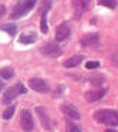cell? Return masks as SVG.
<instances>
[{"mask_svg": "<svg viewBox=\"0 0 118 132\" xmlns=\"http://www.w3.org/2000/svg\"><path fill=\"white\" fill-rule=\"evenodd\" d=\"M94 118L103 125L118 126V112L114 109H100L94 114Z\"/></svg>", "mask_w": 118, "mask_h": 132, "instance_id": "cell-1", "label": "cell"}, {"mask_svg": "<svg viewBox=\"0 0 118 132\" xmlns=\"http://www.w3.org/2000/svg\"><path fill=\"white\" fill-rule=\"evenodd\" d=\"M37 3V0H20L17 4L14 6V9L12 10V14H10V19H20L23 16H26L30 10L34 7V4Z\"/></svg>", "mask_w": 118, "mask_h": 132, "instance_id": "cell-2", "label": "cell"}, {"mask_svg": "<svg viewBox=\"0 0 118 132\" xmlns=\"http://www.w3.org/2000/svg\"><path fill=\"white\" fill-rule=\"evenodd\" d=\"M26 91V87L23 85V84H16V85L10 87L7 91H4V95H3V104H9L12 102L13 100H14L16 97H19L20 94H24Z\"/></svg>", "mask_w": 118, "mask_h": 132, "instance_id": "cell-3", "label": "cell"}, {"mask_svg": "<svg viewBox=\"0 0 118 132\" xmlns=\"http://www.w3.org/2000/svg\"><path fill=\"white\" fill-rule=\"evenodd\" d=\"M20 125L24 132H32L34 128V122H33V117L30 114L29 109H23L20 115Z\"/></svg>", "mask_w": 118, "mask_h": 132, "instance_id": "cell-4", "label": "cell"}, {"mask_svg": "<svg viewBox=\"0 0 118 132\" xmlns=\"http://www.w3.org/2000/svg\"><path fill=\"white\" fill-rule=\"evenodd\" d=\"M40 53H41V54H44L46 57L54 58V57H58V55L63 54V50H61L60 46H57V44L49 43V44H46V46L41 47V48H40Z\"/></svg>", "mask_w": 118, "mask_h": 132, "instance_id": "cell-5", "label": "cell"}, {"mask_svg": "<svg viewBox=\"0 0 118 132\" xmlns=\"http://www.w3.org/2000/svg\"><path fill=\"white\" fill-rule=\"evenodd\" d=\"M29 85L32 89H34L37 92H41V94L49 92V84L44 80H41V78H32V80H29Z\"/></svg>", "mask_w": 118, "mask_h": 132, "instance_id": "cell-6", "label": "cell"}, {"mask_svg": "<svg viewBox=\"0 0 118 132\" xmlns=\"http://www.w3.org/2000/svg\"><path fill=\"white\" fill-rule=\"evenodd\" d=\"M36 112H37L38 118H40L43 128L47 129V131H50V129H51V119H50L49 112L46 111V108H43V106H37V108H36Z\"/></svg>", "mask_w": 118, "mask_h": 132, "instance_id": "cell-7", "label": "cell"}, {"mask_svg": "<svg viewBox=\"0 0 118 132\" xmlns=\"http://www.w3.org/2000/svg\"><path fill=\"white\" fill-rule=\"evenodd\" d=\"M90 2H91V0H74V2H73V6H74V14H75L77 19L81 17V16L84 14V12L88 9Z\"/></svg>", "mask_w": 118, "mask_h": 132, "instance_id": "cell-8", "label": "cell"}, {"mask_svg": "<svg viewBox=\"0 0 118 132\" xmlns=\"http://www.w3.org/2000/svg\"><path fill=\"white\" fill-rule=\"evenodd\" d=\"M61 111H63V114L67 118H71V119H80V117H81L80 111L74 105H71V104H63L61 105Z\"/></svg>", "mask_w": 118, "mask_h": 132, "instance_id": "cell-9", "label": "cell"}, {"mask_svg": "<svg viewBox=\"0 0 118 132\" xmlns=\"http://www.w3.org/2000/svg\"><path fill=\"white\" fill-rule=\"evenodd\" d=\"M100 43V36L97 33H90V34H85L83 38H81V44L83 47H90V46H97Z\"/></svg>", "mask_w": 118, "mask_h": 132, "instance_id": "cell-10", "label": "cell"}, {"mask_svg": "<svg viewBox=\"0 0 118 132\" xmlns=\"http://www.w3.org/2000/svg\"><path fill=\"white\" fill-rule=\"evenodd\" d=\"M105 89H95V91H87L85 92V95H84V97H85V100L88 101V102H97V101H100L101 98L104 97V95H105Z\"/></svg>", "mask_w": 118, "mask_h": 132, "instance_id": "cell-11", "label": "cell"}, {"mask_svg": "<svg viewBox=\"0 0 118 132\" xmlns=\"http://www.w3.org/2000/svg\"><path fill=\"white\" fill-rule=\"evenodd\" d=\"M70 36V29L66 23H61L56 30V40L57 41H64L66 38H68Z\"/></svg>", "mask_w": 118, "mask_h": 132, "instance_id": "cell-12", "label": "cell"}, {"mask_svg": "<svg viewBox=\"0 0 118 132\" xmlns=\"http://www.w3.org/2000/svg\"><path fill=\"white\" fill-rule=\"evenodd\" d=\"M84 60L83 55H73L71 58H68V60L64 61V67H67V68H73V67H77L80 65V63Z\"/></svg>", "mask_w": 118, "mask_h": 132, "instance_id": "cell-13", "label": "cell"}, {"mask_svg": "<svg viewBox=\"0 0 118 132\" xmlns=\"http://www.w3.org/2000/svg\"><path fill=\"white\" fill-rule=\"evenodd\" d=\"M37 40V36L34 34V33H24V34L20 36V38H19V41L23 44H32L34 43V41Z\"/></svg>", "mask_w": 118, "mask_h": 132, "instance_id": "cell-14", "label": "cell"}, {"mask_svg": "<svg viewBox=\"0 0 118 132\" xmlns=\"http://www.w3.org/2000/svg\"><path fill=\"white\" fill-rule=\"evenodd\" d=\"M0 30L7 31L10 36H14L16 31H17V27H16V24H13V23H7V24H3V26L0 27Z\"/></svg>", "mask_w": 118, "mask_h": 132, "instance_id": "cell-15", "label": "cell"}, {"mask_svg": "<svg viewBox=\"0 0 118 132\" xmlns=\"http://www.w3.org/2000/svg\"><path fill=\"white\" fill-rule=\"evenodd\" d=\"M47 13H49V12H40V16H41L40 27H41V31H43V33L49 31V26H47Z\"/></svg>", "mask_w": 118, "mask_h": 132, "instance_id": "cell-16", "label": "cell"}, {"mask_svg": "<svg viewBox=\"0 0 118 132\" xmlns=\"http://www.w3.org/2000/svg\"><path fill=\"white\" fill-rule=\"evenodd\" d=\"M13 75H14V71H13L12 68H3V70H0V77L4 78V80H9V78H12Z\"/></svg>", "mask_w": 118, "mask_h": 132, "instance_id": "cell-17", "label": "cell"}, {"mask_svg": "<svg viewBox=\"0 0 118 132\" xmlns=\"http://www.w3.org/2000/svg\"><path fill=\"white\" fill-rule=\"evenodd\" d=\"M66 132H81V129H80V126L75 125L74 122L67 121V123H66Z\"/></svg>", "mask_w": 118, "mask_h": 132, "instance_id": "cell-18", "label": "cell"}, {"mask_svg": "<svg viewBox=\"0 0 118 132\" xmlns=\"http://www.w3.org/2000/svg\"><path fill=\"white\" fill-rule=\"evenodd\" d=\"M98 4L109 7V9H115L117 7V0H98Z\"/></svg>", "mask_w": 118, "mask_h": 132, "instance_id": "cell-19", "label": "cell"}, {"mask_svg": "<svg viewBox=\"0 0 118 132\" xmlns=\"http://www.w3.org/2000/svg\"><path fill=\"white\" fill-rule=\"evenodd\" d=\"M91 84L95 87H100L104 84V77L103 75H94V77L91 78Z\"/></svg>", "mask_w": 118, "mask_h": 132, "instance_id": "cell-20", "label": "cell"}, {"mask_svg": "<svg viewBox=\"0 0 118 132\" xmlns=\"http://www.w3.org/2000/svg\"><path fill=\"white\" fill-rule=\"evenodd\" d=\"M13 114H14V106H10V108H7L6 111L3 112V118L4 119H10V118L13 117Z\"/></svg>", "mask_w": 118, "mask_h": 132, "instance_id": "cell-21", "label": "cell"}, {"mask_svg": "<svg viewBox=\"0 0 118 132\" xmlns=\"http://www.w3.org/2000/svg\"><path fill=\"white\" fill-rule=\"evenodd\" d=\"M98 65H100V63H98V61H88V63L85 64V68H88V70H94V68H97Z\"/></svg>", "mask_w": 118, "mask_h": 132, "instance_id": "cell-22", "label": "cell"}, {"mask_svg": "<svg viewBox=\"0 0 118 132\" xmlns=\"http://www.w3.org/2000/svg\"><path fill=\"white\" fill-rule=\"evenodd\" d=\"M4 12H6V7H4V6H0V17L4 14Z\"/></svg>", "mask_w": 118, "mask_h": 132, "instance_id": "cell-23", "label": "cell"}, {"mask_svg": "<svg viewBox=\"0 0 118 132\" xmlns=\"http://www.w3.org/2000/svg\"><path fill=\"white\" fill-rule=\"evenodd\" d=\"M4 88V84H3V81H0V91Z\"/></svg>", "mask_w": 118, "mask_h": 132, "instance_id": "cell-24", "label": "cell"}, {"mask_svg": "<svg viewBox=\"0 0 118 132\" xmlns=\"http://www.w3.org/2000/svg\"><path fill=\"white\" fill-rule=\"evenodd\" d=\"M107 132H115V131H112V129H108V131H107Z\"/></svg>", "mask_w": 118, "mask_h": 132, "instance_id": "cell-25", "label": "cell"}]
</instances>
